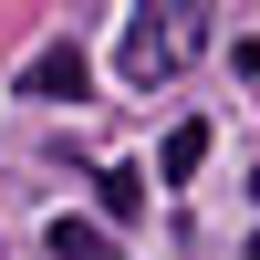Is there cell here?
<instances>
[{
    "label": "cell",
    "instance_id": "2",
    "mask_svg": "<svg viewBox=\"0 0 260 260\" xmlns=\"http://www.w3.org/2000/svg\"><path fill=\"white\" fill-rule=\"evenodd\" d=\"M21 94L73 104V94H83V52H73V42H42V52H31V73H21Z\"/></svg>",
    "mask_w": 260,
    "mask_h": 260
},
{
    "label": "cell",
    "instance_id": "1",
    "mask_svg": "<svg viewBox=\"0 0 260 260\" xmlns=\"http://www.w3.org/2000/svg\"><path fill=\"white\" fill-rule=\"evenodd\" d=\"M208 42V21L198 11H167V21H125V73L136 83H156V73H177L187 52Z\"/></svg>",
    "mask_w": 260,
    "mask_h": 260
},
{
    "label": "cell",
    "instance_id": "6",
    "mask_svg": "<svg viewBox=\"0 0 260 260\" xmlns=\"http://www.w3.org/2000/svg\"><path fill=\"white\" fill-rule=\"evenodd\" d=\"M240 260H260V240H250V250H240Z\"/></svg>",
    "mask_w": 260,
    "mask_h": 260
},
{
    "label": "cell",
    "instance_id": "4",
    "mask_svg": "<svg viewBox=\"0 0 260 260\" xmlns=\"http://www.w3.org/2000/svg\"><path fill=\"white\" fill-rule=\"evenodd\" d=\"M156 167H167V187H177V177H198V167H208V125L187 115L177 136H167V156H156Z\"/></svg>",
    "mask_w": 260,
    "mask_h": 260
},
{
    "label": "cell",
    "instance_id": "5",
    "mask_svg": "<svg viewBox=\"0 0 260 260\" xmlns=\"http://www.w3.org/2000/svg\"><path fill=\"white\" fill-rule=\"evenodd\" d=\"M52 260H115V240L94 219H52Z\"/></svg>",
    "mask_w": 260,
    "mask_h": 260
},
{
    "label": "cell",
    "instance_id": "3",
    "mask_svg": "<svg viewBox=\"0 0 260 260\" xmlns=\"http://www.w3.org/2000/svg\"><path fill=\"white\" fill-rule=\"evenodd\" d=\"M94 208H104V219H136V208H146V177H136V167H104V177H94Z\"/></svg>",
    "mask_w": 260,
    "mask_h": 260
}]
</instances>
